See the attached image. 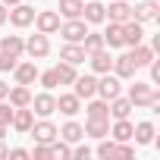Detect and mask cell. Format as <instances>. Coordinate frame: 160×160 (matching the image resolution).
<instances>
[{"label": "cell", "instance_id": "cell-1", "mask_svg": "<svg viewBox=\"0 0 160 160\" xmlns=\"http://www.w3.org/2000/svg\"><path fill=\"white\" fill-rule=\"evenodd\" d=\"M129 101L132 107H160V91L151 82H135L129 88Z\"/></svg>", "mask_w": 160, "mask_h": 160}, {"label": "cell", "instance_id": "cell-2", "mask_svg": "<svg viewBox=\"0 0 160 160\" xmlns=\"http://www.w3.org/2000/svg\"><path fill=\"white\" fill-rule=\"evenodd\" d=\"M60 22H63V19H60L57 10H41V13H35V22H32V25H35L41 35H57V32H60Z\"/></svg>", "mask_w": 160, "mask_h": 160}, {"label": "cell", "instance_id": "cell-3", "mask_svg": "<svg viewBox=\"0 0 160 160\" xmlns=\"http://www.w3.org/2000/svg\"><path fill=\"white\" fill-rule=\"evenodd\" d=\"M7 22H13L16 28H28V25L35 22V7H28L25 0H22V3H16V7H10Z\"/></svg>", "mask_w": 160, "mask_h": 160}, {"label": "cell", "instance_id": "cell-4", "mask_svg": "<svg viewBox=\"0 0 160 160\" xmlns=\"http://www.w3.org/2000/svg\"><path fill=\"white\" fill-rule=\"evenodd\" d=\"M28 135L35 138V144H50L53 138H57V126L47 119V116H41L38 122H32V129H28Z\"/></svg>", "mask_w": 160, "mask_h": 160}, {"label": "cell", "instance_id": "cell-5", "mask_svg": "<svg viewBox=\"0 0 160 160\" xmlns=\"http://www.w3.org/2000/svg\"><path fill=\"white\" fill-rule=\"evenodd\" d=\"M85 32H88V22H85V19H66V22H60V35H63V41L82 44Z\"/></svg>", "mask_w": 160, "mask_h": 160}, {"label": "cell", "instance_id": "cell-6", "mask_svg": "<svg viewBox=\"0 0 160 160\" xmlns=\"http://www.w3.org/2000/svg\"><path fill=\"white\" fill-rule=\"evenodd\" d=\"M116 94H122V78H116L113 72H104V75L98 78V98L113 101Z\"/></svg>", "mask_w": 160, "mask_h": 160}, {"label": "cell", "instance_id": "cell-7", "mask_svg": "<svg viewBox=\"0 0 160 160\" xmlns=\"http://www.w3.org/2000/svg\"><path fill=\"white\" fill-rule=\"evenodd\" d=\"M72 94H75V98H82V101L94 98V94H98V75H91V72L75 75V82H72Z\"/></svg>", "mask_w": 160, "mask_h": 160}, {"label": "cell", "instance_id": "cell-8", "mask_svg": "<svg viewBox=\"0 0 160 160\" xmlns=\"http://www.w3.org/2000/svg\"><path fill=\"white\" fill-rule=\"evenodd\" d=\"M132 19L135 22H157L160 19V3L157 0H141L132 7Z\"/></svg>", "mask_w": 160, "mask_h": 160}, {"label": "cell", "instance_id": "cell-9", "mask_svg": "<svg viewBox=\"0 0 160 160\" xmlns=\"http://www.w3.org/2000/svg\"><path fill=\"white\" fill-rule=\"evenodd\" d=\"M25 53H28L32 60H44V57L50 53V38L41 35V32H35V35L25 41Z\"/></svg>", "mask_w": 160, "mask_h": 160}, {"label": "cell", "instance_id": "cell-10", "mask_svg": "<svg viewBox=\"0 0 160 160\" xmlns=\"http://www.w3.org/2000/svg\"><path fill=\"white\" fill-rule=\"evenodd\" d=\"M144 41V22H135V19H126L122 22V44L126 47H135Z\"/></svg>", "mask_w": 160, "mask_h": 160}, {"label": "cell", "instance_id": "cell-11", "mask_svg": "<svg viewBox=\"0 0 160 160\" xmlns=\"http://www.w3.org/2000/svg\"><path fill=\"white\" fill-rule=\"evenodd\" d=\"M35 78H38V66H35L32 60L13 66V82H16V85H35Z\"/></svg>", "mask_w": 160, "mask_h": 160}, {"label": "cell", "instance_id": "cell-12", "mask_svg": "<svg viewBox=\"0 0 160 160\" xmlns=\"http://www.w3.org/2000/svg\"><path fill=\"white\" fill-rule=\"evenodd\" d=\"M28 107H32L38 116H50V113L57 110V98H53L50 91H41V94H35V98H32V104H28Z\"/></svg>", "mask_w": 160, "mask_h": 160}, {"label": "cell", "instance_id": "cell-13", "mask_svg": "<svg viewBox=\"0 0 160 160\" xmlns=\"http://www.w3.org/2000/svg\"><path fill=\"white\" fill-rule=\"evenodd\" d=\"M32 122H35V110H32V107H16V113H13V122H10V126H13L19 135H28Z\"/></svg>", "mask_w": 160, "mask_h": 160}, {"label": "cell", "instance_id": "cell-14", "mask_svg": "<svg viewBox=\"0 0 160 160\" xmlns=\"http://www.w3.org/2000/svg\"><path fill=\"white\" fill-rule=\"evenodd\" d=\"M82 19H85L88 25H101V22H107V10H104V3L88 0V3L82 7Z\"/></svg>", "mask_w": 160, "mask_h": 160}, {"label": "cell", "instance_id": "cell-15", "mask_svg": "<svg viewBox=\"0 0 160 160\" xmlns=\"http://www.w3.org/2000/svg\"><path fill=\"white\" fill-rule=\"evenodd\" d=\"M135 63H132V57L129 53H119V57H113V66H110V72L116 75V78H132L135 75Z\"/></svg>", "mask_w": 160, "mask_h": 160}, {"label": "cell", "instance_id": "cell-16", "mask_svg": "<svg viewBox=\"0 0 160 160\" xmlns=\"http://www.w3.org/2000/svg\"><path fill=\"white\" fill-rule=\"evenodd\" d=\"M107 10V22H126V19H132V7L126 3V0H110V7H104Z\"/></svg>", "mask_w": 160, "mask_h": 160}, {"label": "cell", "instance_id": "cell-17", "mask_svg": "<svg viewBox=\"0 0 160 160\" xmlns=\"http://www.w3.org/2000/svg\"><path fill=\"white\" fill-rule=\"evenodd\" d=\"M88 63H91V69H94L98 75H104V72H110V66H113V57H110V50H107V47H101V50L88 53Z\"/></svg>", "mask_w": 160, "mask_h": 160}, {"label": "cell", "instance_id": "cell-18", "mask_svg": "<svg viewBox=\"0 0 160 160\" xmlns=\"http://www.w3.org/2000/svg\"><path fill=\"white\" fill-rule=\"evenodd\" d=\"M60 60H66V63L78 66V63H85V60H88V53H85V47H82V44L66 41V44H63V50H60Z\"/></svg>", "mask_w": 160, "mask_h": 160}, {"label": "cell", "instance_id": "cell-19", "mask_svg": "<svg viewBox=\"0 0 160 160\" xmlns=\"http://www.w3.org/2000/svg\"><path fill=\"white\" fill-rule=\"evenodd\" d=\"M101 35H104V44H107L110 50L126 47V44H122V22H107V28H104Z\"/></svg>", "mask_w": 160, "mask_h": 160}, {"label": "cell", "instance_id": "cell-20", "mask_svg": "<svg viewBox=\"0 0 160 160\" xmlns=\"http://www.w3.org/2000/svg\"><path fill=\"white\" fill-rule=\"evenodd\" d=\"M129 57H132V63H135V66L141 69V66H148V63H151V60H154L157 53H154V47H151V44H144V41H141V44L129 47Z\"/></svg>", "mask_w": 160, "mask_h": 160}, {"label": "cell", "instance_id": "cell-21", "mask_svg": "<svg viewBox=\"0 0 160 160\" xmlns=\"http://www.w3.org/2000/svg\"><path fill=\"white\" fill-rule=\"evenodd\" d=\"M88 119H110V101H104V98H88Z\"/></svg>", "mask_w": 160, "mask_h": 160}, {"label": "cell", "instance_id": "cell-22", "mask_svg": "<svg viewBox=\"0 0 160 160\" xmlns=\"http://www.w3.org/2000/svg\"><path fill=\"white\" fill-rule=\"evenodd\" d=\"M57 138H63V141L75 144V141H82V138H85V129L78 126L75 119H69V122H63V129H57Z\"/></svg>", "mask_w": 160, "mask_h": 160}, {"label": "cell", "instance_id": "cell-23", "mask_svg": "<svg viewBox=\"0 0 160 160\" xmlns=\"http://www.w3.org/2000/svg\"><path fill=\"white\" fill-rule=\"evenodd\" d=\"M57 110H60L63 116H75L78 110H82V98H75L72 91H69V94H60V98H57Z\"/></svg>", "mask_w": 160, "mask_h": 160}, {"label": "cell", "instance_id": "cell-24", "mask_svg": "<svg viewBox=\"0 0 160 160\" xmlns=\"http://www.w3.org/2000/svg\"><path fill=\"white\" fill-rule=\"evenodd\" d=\"M0 50L10 53V57H22L25 53V41L19 35H3V38H0Z\"/></svg>", "mask_w": 160, "mask_h": 160}, {"label": "cell", "instance_id": "cell-25", "mask_svg": "<svg viewBox=\"0 0 160 160\" xmlns=\"http://www.w3.org/2000/svg\"><path fill=\"white\" fill-rule=\"evenodd\" d=\"M7 101H10L13 107H28V104H32V91H28V85H13V88L7 91Z\"/></svg>", "mask_w": 160, "mask_h": 160}, {"label": "cell", "instance_id": "cell-26", "mask_svg": "<svg viewBox=\"0 0 160 160\" xmlns=\"http://www.w3.org/2000/svg\"><path fill=\"white\" fill-rule=\"evenodd\" d=\"M82 129H85V135H88V138H98V141H101V138H107V135H110V119H88Z\"/></svg>", "mask_w": 160, "mask_h": 160}, {"label": "cell", "instance_id": "cell-27", "mask_svg": "<svg viewBox=\"0 0 160 160\" xmlns=\"http://www.w3.org/2000/svg\"><path fill=\"white\" fill-rule=\"evenodd\" d=\"M154 135H157V129H154V122H138L135 129H132V138H135V144H154Z\"/></svg>", "mask_w": 160, "mask_h": 160}, {"label": "cell", "instance_id": "cell-28", "mask_svg": "<svg viewBox=\"0 0 160 160\" xmlns=\"http://www.w3.org/2000/svg\"><path fill=\"white\" fill-rule=\"evenodd\" d=\"M82 7L85 0H60V19H82Z\"/></svg>", "mask_w": 160, "mask_h": 160}, {"label": "cell", "instance_id": "cell-29", "mask_svg": "<svg viewBox=\"0 0 160 160\" xmlns=\"http://www.w3.org/2000/svg\"><path fill=\"white\" fill-rule=\"evenodd\" d=\"M132 110H135V107H132V101H129V98H122V94H116V98L110 101V116H113V119H126Z\"/></svg>", "mask_w": 160, "mask_h": 160}, {"label": "cell", "instance_id": "cell-30", "mask_svg": "<svg viewBox=\"0 0 160 160\" xmlns=\"http://www.w3.org/2000/svg\"><path fill=\"white\" fill-rule=\"evenodd\" d=\"M132 129H135V126L129 122V116H126V119H116V122L110 126V138H113V141H132Z\"/></svg>", "mask_w": 160, "mask_h": 160}, {"label": "cell", "instance_id": "cell-31", "mask_svg": "<svg viewBox=\"0 0 160 160\" xmlns=\"http://www.w3.org/2000/svg\"><path fill=\"white\" fill-rule=\"evenodd\" d=\"M53 69H57L60 85H72L75 75H78V66H72V63H66V60H60V66H53Z\"/></svg>", "mask_w": 160, "mask_h": 160}, {"label": "cell", "instance_id": "cell-32", "mask_svg": "<svg viewBox=\"0 0 160 160\" xmlns=\"http://www.w3.org/2000/svg\"><path fill=\"white\" fill-rule=\"evenodd\" d=\"M47 148H50V160H69V157H72V148H69V141H63V138H60V141L53 138Z\"/></svg>", "mask_w": 160, "mask_h": 160}, {"label": "cell", "instance_id": "cell-33", "mask_svg": "<svg viewBox=\"0 0 160 160\" xmlns=\"http://www.w3.org/2000/svg\"><path fill=\"white\" fill-rule=\"evenodd\" d=\"M82 47H85V53H94V50H101V47H107V44H104V35H101V32H85Z\"/></svg>", "mask_w": 160, "mask_h": 160}, {"label": "cell", "instance_id": "cell-34", "mask_svg": "<svg viewBox=\"0 0 160 160\" xmlns=\"http://www.w3.org/2000/svg\"><path fill=\"white\" fill-rule=\"evenodd\" d=\"M98 157L113 160V157H116V141H113V138H101V144H98Z\"/></svg>", "mask_w": 160, "mask_h": 160}, {"label": "cell", "instance_id": "cell-35", "mask_svg": "<svg viewBox=\"0 0 160 160\" xmlns=\"http://www.w3.org/2000/svg\"><path fill=\"white\" fill-rule=\"evenodd\" d=\"M38 82L44 85V91H53L60 85V78H57V69H47V72H38Z\"/></svg>", "mask_w": 160, "mask_h": 160}, {"label": "cell", "instance_id": "cell-36", "mask_svg": "<svg viewBox=\"0 0 160 160\" xmlns=\"http://www.w3.org/2000/svg\"><path fill=\"white\" fill-rule=\"evenodd\" d=\"M13 113H16V107L10 104V101H0V122H13Z\"/></svg>", "mask_w": 160, "mask_h": 160}, {"label": "cell", "instance_id": "cell-37", "mask_svg": "<svg viewBox=\"0 0 160 160\" xmlns=\"http://www.w3.org/2000/svg\"><path fill=\"white\" fill-rule=\"evenodd\" d=\"M19 63V57H10V53H3L0 50V72H13V66Z\"/></svg>", "mask_w": 160, "mask_h": 160}, {"label": "cell", "instance_id": "cell-38", "mask_svg": "<svg viewBox=\"0 0 160 160\" xmlns=\"http://www.w3.org/2000/svg\"><path fill=\"white\" fill-rule=\"evenodd\" d=\"M148 69H151V85H160V60L157 57L148 63Z\"/></svg>", "mask_w": 160, "mask_h": 160}, {"label": "cell", "instance_id": "cell-39", "mask_svg": "<svg viewBox=\"0 0 160 160\" xmlns=\"http://www.w3.org/2000/svg\"><path fill=\"white\" fill-rule=\"evenodd\" d=\"M35 160H50V148L47 144H35V151H28Z\"/></svg>", "mask_w": 160, "mask_h": 160}, {"label": "cell", "instance_id": "cell-40", "mask_svg": "<svg viewBox=\"0 0 160 160\" xmlns=\"http://www.w3.org/2000/svg\"><path fill=\"white\" fill-rule=\"evenodd\" d=\"M75 144H78V141H75ZM72 157H75V160H88V157H91V148H88V144H78V148H72Z\"/></svg>", "mask_w": 160, "mask_h": 160}, {"label": "cell", "instance_id": "cell-41", "mask_svg": "<svg viewBox=\"0 0 160 160\" xmlns=\"http://www.w3.org/2000/svg\"><path fill=\"white\" fill-rule=\"evenodd\" d=\"M7 157H10V160H28L32 154H28L25 148H13V151H7Z\"/></svg>", "mask_w": 160, "mask_h": 160}, {"label": "cell", "instance_id": "cell-42", "mask_svg": "<svg viewBox=\"0 0 160 160\" xmlns=\"http://www.w3.org/2000/svg\"><path fill=\"white\" fill-rule=\"evenodd\" d=\"M7 13H10V7H3V3H0V25L7 22Z\"/></svg>", "mask_w": 160, "mask_h": 160}, {"label": "cell", "instance_id": "cell-43", "mask_svg": "<svg viewBox=\"0 0 160 160\" xmlns=\"http://www.w3.org/2000/svg\"><path fill=\"white\" fill-rule=\"evenodd\" d=\"M7 91H10V85H7V82H0V101H7Z\"/></svg>", "mask_w": 160, "mask_h": 160}, {"label": "cell", "instance_id": "cell-44", "mask_svg": "<svg viewBox=\"0 0 160 160\" xmlns=\"http://www.w3.org/2000/svg\"><path fill=\"white\" fill-rule=\"evenodd\" d=\"M3 7H16V3H22V0H0Z\"/></svg>", "mask_w": 160, "mask_h": 160}, {"label": "cell", "instance_id": "cell-45", "mask_svg": "<svg viewBox=\"0 0 160 160\" xmlns=\"http://www.w3.org/2000/svg\"><path fill=\"white\" fill-rule=\"evenodd\" d=\"M7 129H10L7 122H0V141H3V135H7Z\"/></svg>", "mask_w": 160, "mask_h": 160}, {"label": "cell", "instance_id": "cell-46", "mask_svg": "<svg viewBox=\"0 0 160 160\" xmlns=\"http://www.w3.org/2000/svg\"><path fill=\"white\" fill-rule=\"evenodd\" d=\"M7 151H10V148H7L3 141H0V157H7Z\"/></svg>", "mask_w": 160, "mask_h": 160}]
</instances>
